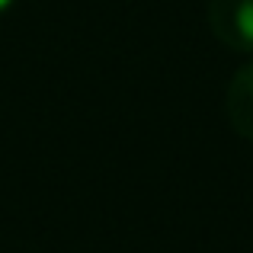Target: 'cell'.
I'll list each match as a JSON object with an SVG mask.
<instances>
[{"label":"cell","mask_w":253,"mask_h":253,"mask_svg":"<svg viewBox=\"0 0 253 253\" xmlns=\"http://www.w3.org/2000/svg\"><path fill=\"white\" fill-rule=\"evenodd\" d=\"M209 29L237 55H253V0H209Z\"/></svg>","instance_id":"cell-1"},{"label":"cell","mask_w":253,"mask_h":253,"mask_svg":"<svg viewBox=\"0 0 253 253\" xmlns=\"http://www.w3.org/2000/svg\"><path fill=\"white\" fill-rule=\"evenodd\" d=\"M228 122L244 141H253V61H247L228 84L224 93Z\"/></svg>","instance_id":"cell-2"},{"label":"cell","mask_w":253,"mask_h":253,"mask_svg":"<svg viewBox=\"0 0 253 253\" xmlns=\"http://www.w3.org/2000/svg\"><path fill=\"white\" fill-rule=\"evenodd\" d=\"M13 3H16V0H0V16H6V13L13 10Z\"/></svg>","instance_id":"cell-3"}]
</instances>
